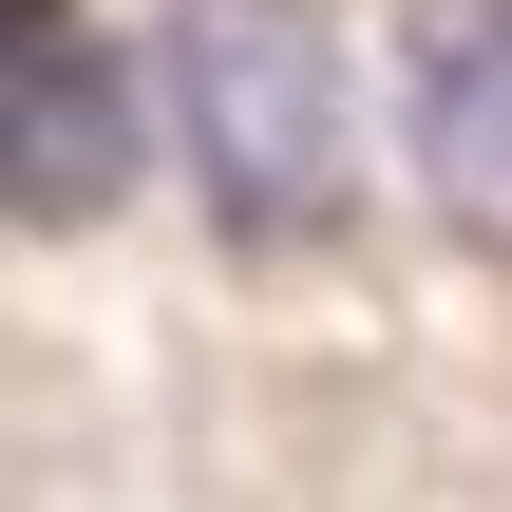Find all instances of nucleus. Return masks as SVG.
I'll return each instance as SVG.
<instances>
[{
    "label": "nucleus",
    "mask_w": 512,
    "mask_h": 512,
    "mask_svg": "<svg viewBox=\"0 0 512 512\" xmlns=\"http://www.w3.org/2000/svg\"><path fill=\"white\" fill-rule=\"evenodd\" d=\"M152 152V95L133 57L76 19V0H0V228H95Z\"/></svg>",
    "instance_id": "nucleus-2"
},
{
    "label": "nucleus",
    "mask_w": 512,
    "mask_h": 512,
    "mask_svg": "<svg viewBox=\"0 0 512 512\" xmlns=\"http://www.w3.org/2000/svg\"><path fill=\"white\" fill-rule=\"evenodd\" d=\"M399 133H418L437 228L512 266V0H418V38H399Z\"/></svg>",
    "instance_id": "nucleus-3"
},
{
    "label": "nucleus",
    "mask_w": 512,
    "mask_h": 512,
    "mask_svg": "<svg viewBox=\"0 0 512 512\" xmlns=\"http://www.w3.org/2000/svg\"><path fill=\"white\" fill-rule=\"evenodd\" d=\"M152 133L190 152L228 247H323L361 209V95L323 0H171L152 19Z\"/></svg>",
    "instance_id": "nucleus-1"
}]
</instances>
